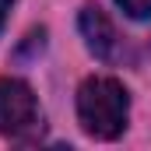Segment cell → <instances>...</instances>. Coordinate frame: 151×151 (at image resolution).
I'll use <instances>...</instances> for the list:
<instances>
[{
	"label": "cell",
	"mask_w": 151,
	"mask_h": 151,
	"mask_svg": "<svg viewBox=\"0 0 151 151\" xmlns=\"http://www.w3.org/2000/svg\"><path fill=\"white\" fill-rule=\"evenodd\" d=\"M127 113H130V95L113 77H88L77 88V119L84 134L113 141L127 130Z\"/></svg>",
	"instance_id": "obj_1"
},
{
	"label": "cell",
	"mask_w": 151,
	"mask_h": 151,
	"mask_svg": "<svg viewBox=\"0 0 151 151\" xmlns=\"http://www.w3.org/2000/svg\"><path fill=\"white\" fill-rule=\"evenodd\" d=\"M130 18H137V21H144V18H151V0H116Z\"/></svg>",
	"instance_id": "obj_4"
},
{
	"label": "cell",
	"mask_w": 151,
	"mask_h": 151,
	"mask_svg": "<svg viewBox=\"0 0 151 151\" xmlns=\"http://www.w3.org/2000/svg\"><path fill=\"white\" fill-rule=\"evenodd\" d=\"M39 130V102L32 88L18 77H0V134L28 137Z\"/></svg>",
	"instance_id": "obj_2"
},
{
	"label": "cell",
	"mask_w": 151,
	"mask_h": 151,
	"mask_svg": "<svg viewBox=\"0 0 151 151\" xmlns=\"http://www.w3.org/2000/svg\"><path fill=\"white\" fill-rule=\"evenodd\" d=\"M77 25H81L84 46H88L99 60H113L116 56V28H113V21H109L99 7H84L81 18H77Z\"/></svg>",
	"instance_id": "obj_3"
},
{
	"label": "cell",
	"mask_w": 151,
	"mask_h": 151,
	"mask_svg": "<svg viewBox=\"0 0 151 151\" xmlns=\"http://www.w3.org/2000/svg\"><path fill=\"white\" fill-rule=\"evenodd\" d=\"M7 11H11V0H0V28H4V21H7Z\"/></svg>",
	"instance_id": "obj_5"
}]
</instances>
